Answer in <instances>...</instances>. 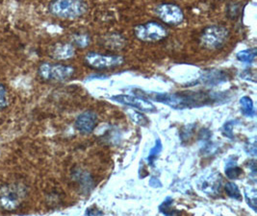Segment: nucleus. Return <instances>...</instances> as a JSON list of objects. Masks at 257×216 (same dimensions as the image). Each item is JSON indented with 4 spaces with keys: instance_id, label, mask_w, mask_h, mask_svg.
<instances>
[{
    "instance_id": "f257e3e1",
    "label": "nucleus",
    "mask_w": 257,
    "mask_h": 216,
    "mask_svg": "<svg viewBox=\"0 0 257 216\" xmlns=\"http://www.w3.org/2000/svg\"><path fill=\"white\" fill-rule=\"evenodd\" d=\"M144 97H148L157 102L163 103L176 110L192 109L209 105L212 102H218L222 97L218 92L204 91H188V92H153V91H137Z\"/></svg>"
},
{
    "instance_id": "f03ea898",
    "label": "nucleus",
    "mask_w": 257,
    "mask_h": 216,
    "mask_svg": "<svg viewBox=\"0 0 257 216\" xmlns=\"http://www.w3.org/2000/svg\"><path fill=\"white\" fill-rule=\"evenodd\" d=\"M26 187L23 183L10 182L0 186V207L5 210H15L24 202Z\"/></svg>"
},
{
    "instance_id": "7ed1b4c3",
    "label": "nucleus",
    "mask_w": 257,
    "mask_h": 216,
    "mask_svg": "<svg viewBox=\"0 0 257 216\" xmlns=\"http://www.w3.org/2000/svg\"><path fill=\"white\" fill-rule=\"evenodd\" d=\"M48 9L57 18L72 20L83 16L88 10V6L83 1H52Z\"/></svg>"
},
{
    "instance_id": "20e7f679",
    "label": "nucleus",
    "mask_w": 257,
    "mask_h": 216,
    "mask_svg": "<svg viewBox=\"0 0 257 216\" xmlns=\"http://www.w3.org/2000/svg\"><path fill=\"white\" fill-rule=\"evenodd\" d=\"M229 38V31L221 25H211L206 27L200 36V43L207 49L222 47Z\"/></svg>"
},
{
    "instance_id": "39448f33",
    "label": "nucleus",
    "mask_w": 257,
    "mask_h": 216,
    "mask_svg": "<svg viewBox=\"0 0 257 216\" xmlns=\"http://www.w3.org/2000/svg\"><path fill=\"white\" fill-rule=\"evenodd\" d=\"M38 72L42 79L62 82L70 79L74 74L75 69L70 66L44 63L40 66Z\"/></svg>"
},
{
    "instance_id": "423d86ee",
    "label": "nucleus",
    "mask_w": 257,
    "mask_h": 216,
    "mask_svg": "<svg viewBox=\"0 0 257 216\" xmlns=\"http://www.w3.org/2000/svg\"><path fill=\"white\" fill-rule=\"evenodd\" d=\"M134 34L142 42H158L168 36L167 29L155 22L137 25L134 28Z\"/></svg>"
},
{
    "instance_id": "0eeeda50",
    "label": "nucleus",
    "mask_w": 257,
    "mask_h": 216,
    "mask_svg": "<svg viewBox=\"0 0 257 216\" xmlns=\"http://www.w3.org/2000/svg\"><path fill=\"white\" fill-rule=\"evenodd\" d=\"M85 63L93 69H105L119 67L124 63V60L121 56H106L92 52L85 56Z\"/></svg>"
},
{
    "instance_id": "6e6552de",
    "label": "nucleus",
    "mask_w": 257,
    "mask_h": 216,
    "mask_svg": "<svg viewBox=\"0 0 257 216\" xmlns=\"http://www.w3.org/2000/svg\"><path fill=\"white\" fill-rule=\"evenodd\" d=\"M156 14L163 23L170 25L180 24L184 20L183 12L176 4H161L156 8Z\"/></svg>"
},
{
    "instance_id": "1a4fd4ad",
    "label": "nucleus",
    "mask_w": 257,
    "mask_h": 216,
    "mask_svg": "<svg viewBox=\"0 0 257 216\" xmlns=\"http://www.w3.org/2000/svg\"><path fill=\"white\" fill-rule=\"evenodd\" d=\"M114 101L126 106H130L132 108H136L137 110L145 112V113H154L156 112V108L152 102L135 95H128V94H119L112 97Z\"/></svg>"
},
{
    "instance_id": "9d476101",
    "label": "nucleus",
    "mask_w": 257,
    "mask_h": 216,
    "mask_svg": "<svg viewBox=\"0 0 257 216\" xmlns=\"http://www.w3.org/2000/svg\"><path fill=\"white\" fill-rule=\"evenodd\" d=\"M222 180L220 174L215 171L205 173L199 178L198 186L199 189L208 195H216L221 191Z\"/></svg>"
},
{
    "instance_id": "9b49d317",
    "label": "nucleus",
    "mask_w": 257,
    "mask_h": 216,
    "mask_svg": "<svg viewBox=\"0 0 257 216\" xmlns=\"http://www.w3.org/2000/svg\"><path fill=\"white\" fill-rule=\"evenodd\" d=\"M96 114L93 112H85L77 117L75 121V126L76 129L79 132H81L82 134H89L94 131L96 126Z\"/></svg>"
},
{
    "instance_id": "f8f14e48",
    "label": "nucleus",
    "mask_w": 257,
    "mask_h": 216,
    "mask_svg": "<svg viewBox=\"0 0 257 216\" xmlns=\"http://www.w3.org/2000/svg\"><path fill=\"white\" fill-rule=\"evenodd\" d=\"M75 50L70 44H57L51 48V57L56 60H68L74 56Z\"/></svg>"
},
{
    "instance_id": "ddd939ff",
    "label": "nucleus",
    "mask_w": 257,
    "mask_h": 216,
    "mask_svg": "<svg viewBox=\"0 0 257 216\" xmlns=\"http://www.w3.org/2000/svg\"><path fill=\"white\" fill-rule=\"evenodd\" d=\"M200 80L203 84L215 86L225 82L227 80V75L222 71L213 69V70H208L204 72L203 75L200 77Z\"/></svg>"
},
{
    "instance_id": "4468645a",
    "label": "nucleus",
    "mask_w": 257,
    "mask_h": 216,
    "mask_svg": "<svg viewBox=\"0 0 257 216\" xmlns=\"http://www.w3.org/2000/svg\"><path fill=\"white\" fill-rule=\"evenodd\" d=\"M256 48L253 47V48H250V49H246V50H243V51L238 52L236 57L242 63L250 64V63H252L254 61V59L256 57Z\"/></svg>"
},
{
    "instance_id": "2eb2a0df",
    "label": "nucleus",
    "mask_w": 257,
    "mask_h": 216,
    "mask_svg": "<svg viewBox=\"0 0 257 216\" xmlns=\"http://www.w3.org/2000/svg\"><path fill=\"white\" fill-rule=\"evenodd\" d=\"M240 104H241V107H242L243 114L246 115V116H249V117L254 115L255 111H254L253 102H252L251 98H249L248 96H244V97L241 98Z\"/></svg>"
},
{
    "instance_id": "dca6fc26",
    "label": "nucleus",
    "mask_w": 257,
    "mask_h": 216,
    "mask_svg": "<svg viewBox=\"0 0 257 216\" xmlns=\"http://www.w3.org/2000/svg\"><path fill=\"white\" fill-rule=\"evenodd\" d=\"M225 174L229 179H238L242 174V170L237 166L236 161H227L225 165Z\"/></svg>"
},
{
    "instance_id": "f3484780",
    "label": "nucleus",
    "mask_w": 257,
    "mask_h": 216,
    "mask_svg": "<svg viewBox=\"0 0 257 216\" xmlns=\"http://www.w3.org/2000/svg\"><path fill=\"white\" fill-rule=\"evenodd\" d=\"M127 114H128L129 117L135 123H137L139 125H147L148 122H149L148 118L144 114L139 113V112H136V111H133V110H129V111H127Z\"/></svg>"
},
{
    "instance_id": "a211bd4d",
    "label": "nucleus",
    "mask_w": 257,
    "mask_h": 216,
    "mask_svg": "<svg viewBox=\"0 0 257 216\" xmlns=\"http://www.w3.org/2000/svg\"><path fill=\"white\" fill-rule=\"evenodd\" d=\"M225 192L227 193L228 196H230L231 198L237 199V200L241 199L240 190H239L238 186L234 182H227L225 184Z\"/></svg>"
},
{
    "instance_id": "6ab92c4d",
    "label": "nucleus",
    "mask_w": 257,
    "mask_h": 216,
    "mask_svg": "<svg viewBox=\"0 0 257 216\" xmlns=\"http://www.w3.org/2000/svg\"><path fill=\"white\" fill-rule=\"evenodd\" d=\"M9 104L8 99V91L6 90L5 86L0 84V110L5 109Z\"/></svg>"
},
{
    "instance_id": "aec40b11",
    "label": "nucleus",
    "mask_w": 257,
    "mask_h": 216,
    "mask_svg": "<svg viewBox=\"0 0 257 216\" xmlns=\"http://www.w3.org/2000/svg\"><path fill=\"white\" fill-rule=\"evenodd\" d=\"M245 197L248 205H250L254 210L256 207V191L253 188H249V191L245 189Z\"/></svg>"
},
{
    "instance_id": "412c9836",
    "label": "nucleus",
    "mask_w": 257,
    "mask_h": 216,
    "mask_svg": "<svg viewBox=\"0 0 257 216\" xmlns=\"http://www.w3.org/2000/svg\"><path fill=\"white\" fill-rule=\"evenodd\" d=\"M73 42L75 43V45L79 47H86L90 43V39L87 35H77L73 38Z\"/></svg>"
},
{
    "instance_id": "4be33fe9",
    "label": "nucleus",
    "mask_w": 257,
    "mask_h": 216,
    "mask_svg": "<svg viewBox=\"0 0 257 216\" xmlns=\"http://www.w3.org/2000/svg\"><path fill=\"white\" fill-rule=\"evenodd\" d=\"M161 149H162V144H161L160 140H157V141H156V145H155L154 148L151 151L150 156H149V161H150L151 163L153 161V159H155V158L158 156V154L160 153Z\"/></svg>"
},
{
    "instance_id": "5701e85b",
    "label": "nucleus",
    "mask_w": 257,
    "mask_h": 216,
    "mask_svg": "<svg viewBox=\"0 0 257 216\" xmlns=\"http://www.w3.org/2000/svg\"><path fill=\"white\" fill-rule=\"evenodd\" d=\"M232 126L233 124H231V122H228V123H226L225 125H224V130H225V135L227 136V137H231V132H232Z\"/></svg>"
}]
</instances>
